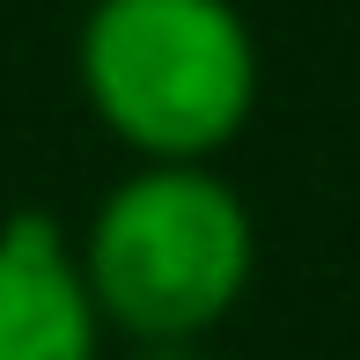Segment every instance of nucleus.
Returning a JSON list of instances; mask_svg holds the SVG:
<instances>
[{"label":"nucleus","mask_w":360,"mask_h":360,"mask_svg":"<svg viewBox=\"0 0 360 360\" xmlns=\"http://www.w3.org/2000/svg\"><path fill=\"white\" fill-rule=\"evenodd\" d=\"M74 89L140 169H214L257 118L265 59L236 0H89Z\"/></svg>","instance_id":"1"},{"label":"nucleus","mask_w":360,"mask_h":360,"mask_svg":"<svg viewBox=\"0 0 360 360\" xmlns=\"http://www.w3.org/2000/svg\"><path fill=\"white\" fill-rule=\"evenodd\" d=\"M74 250L125 346H199L257 280L250 199L221 169H125Z\"/></svg>","instance_id":"2"},{"label":"nucleus","mask_w":360,"mask_h":360,"mask_svg":"<svg viewBox=\"0 0 360 360\" xmlns=\"http://www.w3.org/2000/svg\"><path fill=\"white\" fill-rule=\"evenodd\" d=\"M103 309L81 280V250L52 214L0 221V360H103Z\"/></svg>","instance_id":"3"},{"label":"nucleus","mask_w":360,"mask_h":360,"mask_svg":"<svg viewBox=\"0 0 360 360\" xmlns=\"http://www.w3.org/2000/svg\"><path fill=\"white\" fill-rule=\"evenodd\" d=\"M125 360H214L206 346H125Z\"/></svg>","instance_id":"4"}]
</instances>
